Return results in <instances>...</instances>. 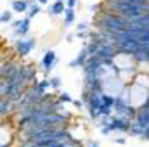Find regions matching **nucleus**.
Returning a JSON list of instances; mask_svg holds the SVG:
<instances>
[{"label": "nucleus", "instance_id": "obj_1", "mask_svg": "<svg viewBox=\"0 0 149 147\" xmlns=\"http://www.w3.org/2000/svg\"><path fill=\"white\" fill-rule=\"evenodd\" d=\"M33 47H35V40H17V43H16V49L21 55L30 54V50Z\"/></svg>", "mask_w": 149, "mask_h": 147}, {"label": "nucleus", "instance_id": "obj_2", "mask_svg": "<svg viewBox=\"0 0 149 147\" xmlns=\"http://www.w3.org/2000/svg\"><path fill=\"white\" fill-rule=\"evenodd\" d=\"M128 128V125L123 121V119H114V121H111L109 125H108V128L106 130H102V132H111V130H127Z\"/></svg>", "mask_w": 149, "mask_h": 147}, {"label": "nucleus", "instance_id": "obj_3", "mask_svg": "<svg viewBox=\"0 0 149 147\" xmlns=\"http://www.w3.org/2000/svg\"><path fill=\"white\" fill-rule=\"evenodd\" d=\"M14 28L19 35H26L30 31V19H24V21H16L14 23Z\"/></svg>", "mask_w": 149, "mask_h": 147}, {"label": "nucleus", "instance_id": "obj_4", "mask_svg": "<svg viewBox=\"0 0 149 147\" xmlns=\"http://www.w3.org/2000/svg\"><path fill=\"white\" fill-rule=\"evenodd\" d=\"M54 61H56V54H54L52 50H49V52H45L42 64H43V68L49 71V69H52V64H54Z\"/></svg>", "mask_w": 149, "mask_h": 147}, {"label": "nucleus", "instance_id": "obj_5", "mask_svg": "<svg viewBox=\"0 0 149 147\" xmlns=\"http://www.w3.org/2000/svg\"><path fill=\"white\" fill-rule=\"evenodd\" d=\"M26 7H28V3H26L24 0H16V2H12V9H14V12H24Z\"/></svg>", "mask_w": 149, "mask_h": 147}, {"label": "nucleus", "instance_id": "obj_6", "mask_svg": "<svg viewBox=\"0 0 149 147\" xmlns=\"http://www.w3.org/2000/svg\"><path fill=\"white\" fill-rule=\"evenodd\" d=\"M66 9H64V3H63V0H57L52 7H50V12L52 14H61V12H64Z\"/></svg>", "mask_w": 149, "mask_h": 147}, {"label": "nucleus", "instance_id": "obj_7", "mask_svg": "<svg viewBox=\"0 0 149 147\" xmlns=\"http://www.w3.org/2000/svg\"><path fill=\"white\" fill-rule=\"evenodd\" d=\"M66 24H71L73 23V19H74V12H73V7H68L66 10Z\"/></svg>", "mask_w": 149, "mask_h": 147}, {"label": "nucleus", "instance_id": "obj_8", "mask_svg": "<svg viewBox=\"0 0 149 147\" xmlns=\"http://www.w3.org/2000/svg\"><path fill=\"white\" fill-rule=\"evenodd\" d=\"M38 12H40V7H38V5H33V7L30 9V14H28V16H30V17H33V16H37Z\"/></svg>", "mask_w": 149, "mask_h": 147}, {"label": "nucleus", "instance_id": "obj_9", "mask_svg": "<svg viewBox=\"0 0 149 147\" xmlns=\"http://www.w3.org/2000/svg\"><path fill=\"white\" fill-rule=\"evenodd\" d=\"M9 21H10V12L3 10L2 12V23H9Z\"/></svg>", "mask_w": 149, "mask_h": 147}, {"label": "nucleus", "instance_id": "obj_10", "mask_svg": "<svg viewBox=\"0 0 149 147\" xmlns=\"http://www.w3.org/2000/svg\"><path fill=\"white\" fill-rule=\"evenodd\" d=\"M50 83H52V87H59V78H54V80H50Z\"/></svg>", "mask_w": 149, "mask_h": 147}, {"label": "nucleus", "instance_id": "obj_11", "mask_svg": "<svg viewBox=\"0 0 149 147\" xmlns=\"http://www.w3.org/2000/svg\"><path fill=\"white\" fill-rule=\"evenodd\" d=\"M76 3H78V2H76V0H68V7H74V5H76Z\"/></svg>", "mask_w": 149, "mask_h": 147}, {"label": "nucleus", "instance_id": "obj_12", "mask_svg": "<svg viewBox=\"0 0 149 147\" xmlns=\"http://www.w3.org/2000/svg\"><path fill=\"white\" fill-rule=\"evenodd\" d=\"M61 101H71V99H70L68 94H63V95H61Z\"/></svg>", "mask_w": 149, "mask_h": 147}, {"label": "nucleus", "instance_id": "obj_13", "mask_svg": "<svg viewBox=\"0 0 149 147\" xmlns=\"http://www.w3.org/2000/svg\"><path fill=\"white\" fill-rule=\"evenodd\" d=\"M38 2H40V3H45V2H47V0H38Z\"/></svg>", "mask_w": 149, "mask_h": 147}]
</instances>
